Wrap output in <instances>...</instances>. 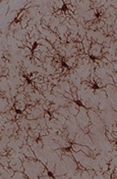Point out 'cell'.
<instances>
[{
    "label": "cell",
    "mask_w": 117,
    "mask_h": 179,
    "mask_svg": "<svg viewBox=\"0 0 117 179\" xmlns=\"http://www.w3.org/2000/svg\"><path fill=\"white\" fill-rule=\"evenodd\" d=\"M68 110H69L70 113H71V115H73V116H76L79 114V109L76 108H73V107H69L68 108Z\"/></svg>",
    "instance_id": "obj_6"
},
{
    "label": "cell",
    "mask_w": 117,
    "mask_h": 179,
    "mask_svg": "<svg viewBox=\"0 0 117 179\" xmlns=\"http://www.w3.org/2000/svg\"><path fill=\"white\" fill-rule=\"evenodd\" d=\"M71 151H72L73 152H79L81 151L82 145H80V144H77V143H74L71 145Z\"/></svg>",
    "instance_id": "obj_2"
},
{
    "label": "cell",
    "mask_w": 117,
    "mask_h": 179,
    "mask_svg": "<svg viewBox=\"0 0 117 179\" xmlns=\"http://www.w3.org/2000/svg\"><path fill=\"white\" fill-rule=\"evenodd\" d=\"M81 152H82L85 155L88 156V157H90V156L91 155V153H92V151L90 149V147L85 146V145H83L82 147H81Z\"/></svg>",
    "instance_id": "obj_4"
},
{
    "label": "cell",
    "mask_w": 117,
    "mask_h": 179,
    "mask_svg": "<svg viewBox=\"0 0 117 179\" xmlns=\"http://www.w3.org/2000/svg\"><path fill=\"white\" fill-rule=\"evenodd\" d=\"M106 138H107L108 140H109L110 142H114L115 140H114V138H113V136H112V134H111V133H109V132H106Z\"/></svg>",
    "instance_id": "obj_8"
},
{
    "label": "cell",
    "mask_w": 117,
    "mask_h": 179,
    "mask_svg": "<svg viewBox=\"0 0 117 179\" xmlns=\"http://www.w3.org/2000/svg\"><path fill=\"white\" fill-rule=\"evenodd\" d=\"M111 4H112L111 6H112L116 10H117V1H112L111 2Z\"/></svg>",
    "instance_id": "obj_11"
},
{
    "label": "cell",
    "mask_w": 117,
    "mask_h": 179,
    "mask_svg": "<svg viewBox=\"0 0 117 179\" xmlns=\"http://www.w3.org/2000/svg\"><path fill=\"white\" fill-rule=\"evenodd\" d=\"M28 125L29 127H30L31 129H32V130H35V129L37 128V127H38V125H39V123H38V121L37 119H34V120H31V121H28Z\"/></svg>",
    "instance_id": "obj_3"
},
{
    "label": "cell",
    "mask_w": 117,
    "mask_h": 179,
    "mask_svg": "<svg viewBox=\"0 0 117 179\" xmlns=\"http://www.w3.org/2000/svg\"><path fill=\"white\" fill-rule=\"evenodd\" d=\"M56 179H68V178L67 175L64 174V175H60V176H57L56 177Z\"/></svg>",
    "instance_id": "obj_9"
},
{
    "label": "cell",
    "mask_w": 117,
    "mask_h": 179,
    "mask_svg": "<svg viewBox=\"0 0 117 179\" xmlns=\"http://www.w3.org/2000/svg\"><path fill=\"white\" fill-rule=\"evenodd\" d=\"M58 39H59V38H58V36H57V34L53 32H50L49 34L47 36V40L52 45H53Z\"/></svg>",
    "instance_id": "obj_1"
},
{
    "label": "cell",
    "mask_w": 117,
    "mask_h": 179,
    "mask_svg": "<svg viewBox=\"0 0 117 179\" xmlns=\"http://www.w3.org/2000/svg\"><path fill=\"white\" fill-rule=\"evenodd\" d=\"M112 78H113V81H114V82L117 83V73H115L114 74L112 75Z\"/></svg>",
    "instance_id": "obj_12"
},
{
    "label": "cell",
    "mask_w": 117,
    "mask_h": 179,
    "mask_svg": "<svg viewBox=\"0 0 117 179\" xmlns=\"http://www.w3.org/2000/svg\"><path fill=\"white\" fill-rule=\"evenodd\" d=\"M55 5L58 8V9H62L64 6V2L63 1H55Z\"/></svg>",
    "instance_id": "obj_7"
},
{
    "label": "cell",
    "mask_w": 117,
    "mask_h": 179,
    "mask_svg": "<svg viewBox=\"0 0 117 179\" xmlns=\"http://www.w3.org/2000/svg\"><path fill=\"white\" fill-rule=\"evenodd\" d=\"M116 144H117V140H116Z\"/></svg>",
    "instance_id": "obj_15"
},
{
    "label": "cell",
    "mask_w": 117,
    "mask_h": 179,
    "mask_svg": "<svg viewBox=\"0 0 117 179\" xmlns=\"http://www.w3.org/2000/svg\"><path fill=\"white\" fill-rule=\"evenodd\" d=\"M113 38H114V39H116L117 40V29L114 30V33H113Z\"/></svg>",
    "instance_id": "obj_14"
},
{
    "label": "cell",
    "mask_w": 117,
    "mask_h": 179,
    "mask_svg": "<svg viewBox=\"0 0 117 179\" xmlns=\"http://www.w3.org/2000/svg\"><path fill=\"white\" fill-rule=\"evenodd\" d=\"M112 136H113V138H114V140L116 141V140H117V132H113L112 133Z\"/></svg>",
    "instance_id": "obj_13"
},
{
    "label": "cell",
    "mask_w": 117,
    "mask_h": 179,
    "mask_svg": "<svg viewBox=\"0 0 117 179\" xmlns=\"http://www.w3.org/2000/svg\"><path fill=\"white\" fill-rule=\"evenodd\" d=\"M71 95H72V98H73V100H75V101H77L78 100V95L76 92H73V93H71Z\"/></svg>",
    "instance_id": "obj_10"
},
{
    "label": "cell",
    "mask_w": 117,
    "mask_h": 179,
    "mask_svg": "<svg viewBox=\"0 0 117 179\" xmlns=\"http://www.w3.org/2000/svg\"><path fill=\"white\" fill-rule=\"evenodd\" d=\"M47 169H48L49 172H51V173H54V172H55V169H56V166H55L54 162L51 161V162H48V163H47Z\"/></svg>",
    "instance_id": "obj_5"
}]
</instances>
